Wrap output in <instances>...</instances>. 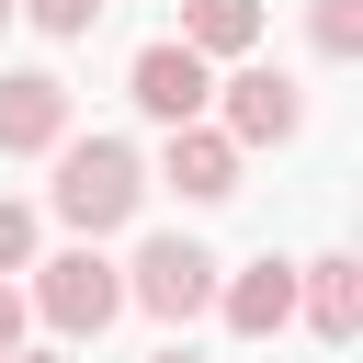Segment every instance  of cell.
<instances>
[{
  "mask_svg": "<svg viewBox=\"0 0 363 363\" xmlns=\"http://www.w3.org/2000/svg\"><path fill=\"white\" fill-rule=\"evenodd\" d=\"M136 204H147V159H136L125 136H57V216H68L79 238L125 227Z\"/></svg>",
  "mask_w": 363,
  "mask_h": 363,
  "instance_id": "cell-1",
  "label": "cell"
},
{
  "mask_svg": "<svg viewBox=\"0 0 363 363\" xmlns=\"http://www.w3.org/2000/svg\"><path fill=\"white\" fill-rule=\"evenodd\" d=\"M34 306H45V329H57V340H102V329L125 318V272H113L102 250H57V261H45V284H34Z\"/></svg>",
  "mask_w": 363,
  "mask_h": 363,
  "instance_id": "cell-2",
  "label": "cell"
},
{
  "mask_svg": "<svg viewBox=\"0 0 363 363\" xmlns=\"http://www.w3.org/2000/svg\"><path fill=\"white\" fill-rule=\"evenodd\" d=\"M125 306H147V318L193 329V318L216 306V250H193V238H147V250H136V272H125Z\"/></svg>",
  "mask_w": 363,
  "mask_h": 363,
  "instance_id": "cell-3",
  "label": "cell"
},
{
  "mask_svg": "<svg viewBox=\"0 0 363 363\" xmlns=\"http://www.w3.org/2000/svg\"><path fill=\"white\" fill-rule=\"evenodd\" d=\"M125 91H136V113H159V125H193V113L216 102V68H204V57L182 45V34H159V45H136Z\"/></svg>",
  "mask_w": 363,
  "mask_h": 363,
  "instance_id": "cell-4",
  "label": "cell"
},
{
  "mask_svg": "<svg viewBox=\"0 0 363 363\" xmlns=\"http://www.w3.org/2000/svg\"><path fill=\"white\" fill-rule=\"evenodd\" d=\"M68 136V79L57 68H0V159H45Z\"/></svg>",
  "mask_w": 363,
  "mask_h": 363,
  "instance_id": "cell-5",
  "label": "cell"
},
{
  "mask_svg": "<svg viewBox=\"0 0 363 363\" xmlns=\"http://www.w3.org/2000/svg\"><path fill=\"white\" fill-rule=\"evenodd\" d=\"M159 182H170L182 204H227V193H238V136H227V125H204V113H193V125H170Z\"/></svg>",
  "mask_w": 363,
  "mask_h": 363,
  "instance_id": "cell-6",
  "label": "cell"
},
{
  "mask_svg": "<svg viewBox=\"0 0 363 363\" xmlns=\"http://www.w3.org/2000/svg\"><path fill=\"white\" fill-rule=\"evenodd\" d=\"M295 125H306V91H295L284 68H238V79H227V136H238V147H284Z\"/></svg>",
  "mask_w": 363,
  "mask_h": 363,
  "instance_id": "cell-7",
  "label": "cell"
},
{
  "mask_svg": "<svg viewBox=\"0 0 363 363\" xmlns=\"http://www.w3.org/2000/svg\"><path fill=\"white\" fill-rule=\"evenodd\" d=\"M216 318H227L238 340H272V329L295 318V261H272V250H261L250 272H227V284H216Z\"/></svg>",
  "mask_w": 363,
  "mask_h": 363,
  "instance_id": "cell-8",
  "label": "cell"
},
{
  "mask_svg": "<svg viewBox=\"0 0 363 363\" xmlns=\"http://www.w3.org/2000/svg\"><path fill=\"white\" fill-rule=\"evenodd\" d=\"M295 306H306V329H318V340H352V329H363V261H352V250L295 261Z\"/></svg>",
  "mask_w": 363,
  "mask_h": 363,
  "instance_id": "cell-9",
  "label": "cell"
},
{
  "mask_svg": "<svg viewBox=\"0 0 363 363\" xmlns=\"http://www.w3.org/2000/svg\"><path fill=\"white\" fill-rule=\"evenodd\" d=\"M182 45L193 57H250L261 45V0H182Z\"/></svg>",
  "mask_w": 363,
  "mask_h": 363,
  "instance_id": "cell-10",
  "label": "cell"
},
{
  "mask_svg": "<svg viewBox=\"0 0 363 363\" xmlns=\"http://www.w3.org/2000/svg\"><path fill=\"white\" fill-rule=\"evenodd\" d=\"M306 34L318 57H363V0H306Z\"/></svg>",
  "mask_w": 363,
  "mask_h": 363,
  "instance_id": "cell-11",
  "label": "cell"
},
{
  "mask_svg": "<svg viewBox=\"0 0 363 363\" xmlns=\"http://www.w3.org/2000/svg\"><path fill=\"white\" fill-rule=\"evenodd\" d=\"M11 11H23L34 34H91V11H102V0H11Z\"/></svg>",
  "mask_w": 363,
  "mask_h": 363,
  "instance_id": "cell-12",
  "label": "cell"
},
{
  "mask_svg": "<svg viewBox=\"0 0 363 363\" xmlns=\"http://www.w3.org/2000/svg\"><path fill=\"white\" fill-rule=\"evenodd\" d=\"M23 261H34V204L0 193V272H23Z\"/></svg>",
  "mask_w": 363,
  "mask_h": 363,
  "instance_id": "cell-13",
  "label": "cell"
},
{
  "mask_svg": "<svg viewBox=\"0 0 363 363\" xmlns=\"http://www.w3.org/2000/svg\"><path fill=\"white\" fill-rule=\"evenodd\" d=\"M0 352H23V295L0 284Z\"/></svg>",
  "mask_w": 363,
  "mask_h": 363,
  "instance_id": "cell-14",
  "label": "cell"
},
{
  "mask_svg": "<svg viewBox=\"0 0 363 363\" xmlns=\"http://www.w3.org/2000/svg\"><path fill=\"white\" fill-rule=\"evenodd\" d=\"M147 363H204V352H182V340H170V352H147Z\"/></svg>",
  "mask_w": 363,
  "mask_h": 363,
  "instance_id": "cell-15",
  "label": "cell"
},
{
  "mask_svg": "<svg viewBox=\"0 0 363 363\" xmlns=\"http://www.w3.org/2000/svg\"><path fill=\"white\" fill-rule=\"evenodd\" d=\"M0 363H57V352H0Z\"/></svg>",
  "mask_w": 363,
  "mask_h": 363,
  "instance_id": "cell-16",
  "label": "cell"
},
{
  "mask_svg": "<svg viewBox=\"0 0 363 363\" xmlns=\"http://www.w3.org/2000/svg\"><path fill=\"white\" fill-rule=\"evenodd\" d=\"M0 23H11V0H0Z\"/></svg>",
  "mask_w": 363,
  "mask_h": 363,
  "instance_id": "cell-17",
  "label": "cell"
}]
</instances>
